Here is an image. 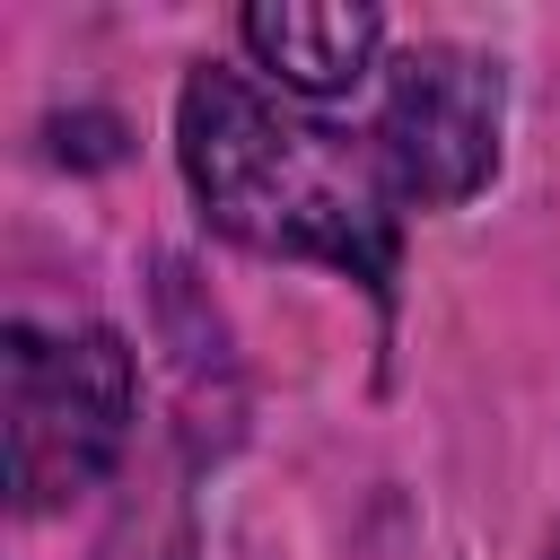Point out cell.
<instances>
[{"label": "cell", "mask_w": 560, "mask_h": 560, "mask_svg": "<svg viewBox=\"0 0 560 560\" xmlns=\"http://www.w3.org/2000/svg\"><path fill=\"white\" fill-rule=\"evenodd\" d=\"M175 149L201 219L254 254L332 262L368 289L394 280V175L350 131L298 114L245 70H192L175 96Z\"/></svg>", "instance_id": "cell-1"}, {"label": "cell", "mask_w": 560, "mask_h": 560, "mask_svg": "<svg viewBox=\"0 0 560 560\" xmlns=\"http://www.w3.org/2000/svg\"><path fill=\"white\" fill-rule=\"evenodd\" d=\"M131 411H140V376L122 332L105 324H9L0 341V429H9V490L26 516L70 508L79 490H96L122 446H131Z\"/></svg>", "instance_id": "cell-2"}, {"label": "cell", "mask_w": 560, "mask_h": 560, "mask_svg": "<svg viewBox=\"0 0 560 560\" xmlns=\"http://www.w3.org/2000/svg\"><path fill=\"white\" fill-rule=\"evenodd\" d=\"M499 61L464 52V44H411L385 79V114H376V158L394 175L402 201H472L499 166Z\"/></svg>", "instance_id": "cell-3"}, {"label": "cell", "mask_w": 560, "mask_h": 560, "mask_svg": "<svg viewBox=\"0 0 560 560\" xmlns=\"http://www.w3.org/2000/svg\"><path fill=\"white\" fill-rule=\"evenodd\" d=\"M245 52L262 61V79L298 105H324V96H350L376 61V9L359 0H262L236 18Z\"/></svg>", "instance_id": "cell-4"}, {"label": "cell", "mask_w": 560, "mask_h": 560, "mask_svg": "<svg viewBox=\"0 0 560 560\" xmlns=\"http://www.w3.org/2000/svg\"><path fill=\"white\" fill-rule=\"evenodd\" d=\"M551 560H560V542H551Z\"/></svg>", "instance_id": "cell-5"}]
</instances>
